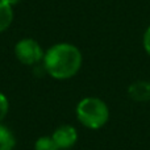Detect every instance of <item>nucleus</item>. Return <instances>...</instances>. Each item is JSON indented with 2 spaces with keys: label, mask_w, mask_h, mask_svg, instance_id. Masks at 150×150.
<instances>
[{
  "label": "nucleus",
  "mask_w": 150,
  "mask_h": 150,
  "mask_svg": "<svg viewBox=\"0 0 150 150\" xmlns=\"http://www.w3.org/2000/svg\"><path fill=\"white\" fill-rule=\"evenodd\" d=\"M76 119L84 128L98 130L109 120V108L104 100L96 96H86L75 107Z\"/></svg>",
  "instance_id": "obj_2"
},
{
  "label": "nucleus",
  "mask_w": 150,
  "mask_h": 150,
  "mask_svg": "<svg viewBox=\"0 0 150 150\" xmlns=\"http://www.w3.org/2000/svg\"><path fill=\"white\" fill-rule=\"evenodd\" d=\"M128 95L133 100L149 101L150 100V82L141 80V82L132 83L128 87Z\"/></svg>",
  "instance_id": "obj_5"
},
{
  "label": "nucleus",
  "mask_w": 150,
  "mask_h": 150,
  "mask_svg": "<svg viewBox=\"0 0 150 150\" xmlns=\"http://www.w3.org/2000/svg\"><path fill=\"white\" fill-rule=\"evenodd\" d=\"M16 146V137L13 132L0 122V150H15Z\"/></svg>",
  "instance_id": "obj_6"
},
{
  "label": "nucleus",
  "mask_w": 150,
  "mask_h": 150,
  "mask_svg": "<svg viewBox=\"0 0 150 150\" xmlns=\"http://www.w3.org/2000/svg\"><path fill=\"white\" fill-rule=\"evenodd\" d=\"M67 150H73V149H67Z\"/></svg>",
  "instance_id": "obj_12"
},
{
  "label": "nucleus",
  "mask_w": 150,
  "mask_h": 150,
  "mask_svg": "<svg viewBox=\"0 0 150 150\" xmlns=\"http://www.w3.org/2000/svg\"><path fill=\"white\" fill-rule=\"evenodd\" d=\"M13 53L20 63L25 66H32V67L41 65L45 55V50L42 49L40 42L29 37L18 40L15 44Z\"/></svg>",
  "instance_id": "obj_3"
},
{
  "label": "nucleus",
  "mask_w": 150,
  "mask_h": 150,
  "mask_svg": "<svg viewBox=\"0 0 150 150\" xmlns=\"http://www.w3.org/2000/svg\"><path fill=\"white\" fill-rule=\"evenodd\" d=\"M0 1H3L4 4H7V5H9V7H15L16 4H17L20 0H0Z\"/></svg>",
  "instance_id": "obj_11"
},
{
  "label": "nucleus",
  "mask_w": 150,
  "mask_h": 150,
  "mask_svg": "<svg viewBox=\"0 0 150 150\" xmlns=\"http://www.w3.org/2000/svg\"><path fill=\"white\" fill-rule=\"evenodd\" d=\"M45 74L55 80H67L79 73L83 65V54L70 42H57L45 50L42 59Z\"/></svg>",
  "instance_id": "obj_1"
},
{
  "label": "nucleus",
  "mask_w": 150,
  "mask_h": 150,
  "mask_svg": "<svg viewBox=\"0 0 150 150\" xmlns=\"http://www.w3.org/2000/svg\"><path fill=\"white\" fill-rule=\"evenodd\" d=\"M34 150H58L52 136H41L34 142Z\"/></svg>",
  "instance_id": "obj_8"
},
{
  "label": "nucleus",
  "mask_w": 150,
  "mask_h": 150,
  "mask_svg": "<svg viewBox=\"0 0 150 150\" xmlns=\"http://www.w3.org/2000/svg\"><path fill=\"white\" fill-rule=\"evenodd\" d=\"M8 112H9V100H8L7 95L0 91V122L4 121Z\"/></svg>",
  "instance_id": "obj_9"
},
{
  "label": "nucleus",
  "mask_w": 150,
  "mask_h": 150,
  "mask_svg": "<svg viewBox=\"0 0 150 150\" xmlns=\"http://www.w3.org/2000/svg\"><path fill=\"white\" fill-rule=\"evenodd\" d=\"M52 138L54 140L58 150L73 149L78 141V130L70 124H63L55 128L52 133Z\"/></svg>",
  "instance_id": "obj_4"
},
{
  "label": "nucleus",
  "mask_w": 150,
  "mask_h": 150,
  "mask_svg": "<svg viewBox=\"0 0 150 150\" xmlns=\"http://www.w3.org/2000/svg\"><path fill=\"white\" fill-rule=\"evenodd\" d=\"M144 49H145V52L148 53V55L150 57V26L145 30V33H144Z\"/></svg>",
  "instance_id": "obj_10"
},
{
  "label": "nucleus",
  "mask_w": 150,
  "mask_h": 150,
  "mask_svg": "<svg viewBox=\"0 0 150 150\" xmlns=\"http://www.w3.org/2000/svg\"><path fill=\"white\" fill-rule=\"evenodd\" d=\"M13 7L0 1V33H4L13 23Z\"/></svg>",
  "instance_id": "obj_7"
}]
</instances>
